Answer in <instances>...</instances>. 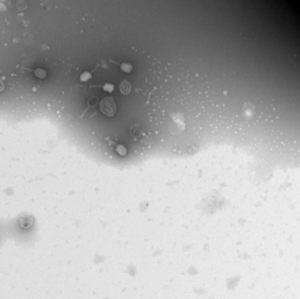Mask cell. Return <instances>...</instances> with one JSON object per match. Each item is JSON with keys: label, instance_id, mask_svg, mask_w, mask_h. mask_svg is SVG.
Masks as SVG:
<instances>
[{"label": "cell", "instance_id": "1", "mask_svg": "<svg viewBox=\"0 0 300 299\" xmlns=\"http://www.w3.org/2000/svg\"><path fill=\"white\" fill-rule=\"evenodd\" d=\"M6 224L8 239L24 246H31L35 243L39 224L34 215L20 213L6 220Z\"/></svg>", "mask_w": 300, "mask_h": 299}, {"label": "cell", "instance_id": "2", "mask_svg": "<svg viewBox=\"0 0 300 299\" xmlns=\"http://www.w3.org/2000/svg\"><path fill=\"white\" fill-rule=\"evenodd\" d=\"M100 111L107 116L112 117L116 112V105L112 97L104 98L100 103Z\"/></svg>", "mask_w": 300, "mask_h": 299}, {"label": "cell", "instance_id": "3", "mask_svg": "<svg viewBox=\"0 0 300 299\" xmlns=\"http://www.w3.org/2000/svg\"><path fill=\"white\" fill-rule=\"evenodd\" d=\"M6 240H8L6 220H0V248Z\"/></svg>", "mask_w": 300, "mask_h": 299}, {"label": "cell", "instance_id": "4", "mask_svg": "<svg viewBox=\"0 0 300 299\" xmlns=\"http://www.w3.org/2000/svg\"><path fill=\"white\" fill-rule=\"evenodd\" d=\"M120 90H121V93L123 94H128V93H130V90H131V84H130L129 81L123 80L121 83V84H120Z\"/></svg>", "mask_w": 300, "mask_h": 299}, {"label": "cell", "instance_id": "5", "mask_svg": "<svg viewBox=\"0 0 300 299\" xmlns=\"http://www.w3.org/2000/svg\"><path fill=\"white\" fill-rule=\"evenodd\" d=\"M91 78H92L91 73H89V72H84V73L81 74V76H80V80H81L82 82H85V81L89 80Z\"/></svg>", "mask_w": 300, "mask_h": 299}, {"label": "cell", "instance_id": "6", "mask_svg": "<svg viewBox=\"0 0 300 299\" xmlns=\"http://www.w3.org/2000/svg\"><path fill=\"white\" fill-rule=\"evenodd\" d=\"M116 151H117V152H118L120 155H125V153H126V149H125L124 146H123V145H119V146H117Z\"/></svg>", "mask_w": 300, "mask_h": 299}, {"label": "cell", "instance_id": "7", "mask_svg": "<svg viewBox=\"0 0 300 299\" xmlns=\"http://www.w3.org/2000/svg\"><path fill=\"white\" fill-rule=\"evenodd\" d=\"M121 69L122 71H125V72H130L131 70H132V67L130 64H123L122 66H121Z\"/></svg>", "mask_w": 300, "mask_h": 299}, {"label": "cell", "instance_id": "8", "mask_svg": "<svg viewBox=\"0 0 300 299\" xmlns=\"http://www.w3.org/2000/svg\"><path fill=\"white\" fill-rule=\"evenodd\" d=\"M17 7L19 8V11H24L26 8V3L24 1H19L17 4Z\"/></svg>", "mask_w": 300, "mask_h": 299}, {"label": "cell", "instance_id": "9", "mask_svg": "<svg viewBox=\"0 0 300 299\" xmlns=\"http://www.w3.org/2000/svg\"><path fill=\"white\" fill-rule=\"evenodd\" d=\"M35 75L37 76V77H39V78H44L45 76H46V72L43 71V70H41V69H38L36 71H35Z\"/></svg>", "mask_w": 300, "mask_h": 299}, {"label": "cell", "instance_id": "10", "mask_svg": "<svg viewBox=\"0 0 300 299\" xmlns=\"http://www.w3.org/2000/svg\"><path fill=\"white\" fill-rule=\"evenodd\" d=\"M103 89H104V91H107V92L111 93V92L113 91V90H114V85L111 84H106L104 85Z\"/></svg>", "mask_w": 300, "mask_h": 299}, {"label": "cell", "instance_id": "11", "mask_svg": "<svg viewBox=\"0 0 300 299\" xmlns=\"http://www.w3.org/2000/svg\"><path fill=\"white\" fill-rule=\"evenodd\" d=\"M5 89V84H4V82L0 79V92L3 91V90Z\"/></svg>", "mask_w": 300, "mask_h": 299}]
</instances>
